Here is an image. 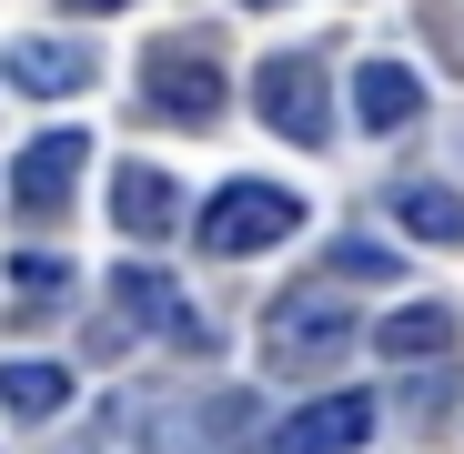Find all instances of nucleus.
<instances>
[{
    "mask_svg": "<svg viewBox=\"0 0 464 454\" xmlns=\"http://www.w3.org/2000/svg\"><path fill=\"white\" fill-rule=\"evenodd\" d=\"M11 92H31V101H71V92H92V51L82 41H11Z\"/></svg>",
    "mask_w": 464,
    "mask_h": 454,
    "instance_id": "obj_7",
    "label": "nucleus"
},
{
    "mask_svg": "<svg viewBox=\"0 0 464 454\" xmlns=\"http://www.w3.org/2000/svg\"><path fill=\"white\" fill-rule=\"evenodd\" d=\"M394 222H404L414 243H444V253H454V243H464V192H454V182H404V192H394Z\"/></svg>",
    "mask_w": 464,
    "mask_h": 454,
    "instance_id": "obj_12",
    "label": "nucleus"
},
{
    "mask_svg": "<svg viewBox=\"0 0 464 454\" xmlns=\"http://www.w3.org/2000/svg\"><path fill=\"white\" fill-rule=\"evenodd\" d=\"M71 404V373L61 363H0V414L11 424H51Z\"/></svg>",
    "mask_w": 464,
    "mask_h": 454,
    "instance_id": "obj_13",
    "label": "nucleus"
},
{
    "mask_svg": "<svg viewBox=\"0 0 464 454\" xmlns=\"http://www.w3.org/2000/svg\"><path fill=\"white\" fill-rule=\"evenodd\" d=\"M82 162H92L82 131H41L21 162H11V202H21V222H61L71 192H82Z\"/></svg>",
    "mask_w": 464,
    "mask_h": 454,
    "instance_id": "obj_5",
    "label": "nucleus"
},
{
    "mask_svg": "<svg viewBox=\"0 0 464 454\" xmlns=\"http://www.w3.org/2000/svg\"><path fill=\"white\" fill-rule=\"evenodd\" d=\"M141 92H151V111H172V121H222V71H212V51L202 41H151L141 51Z\"/></svg>",
    "mask_w": 464,
    "mask_h": 454,
    "instance_id": "obj_4",
    "label": "nucleus"
},
{
    "mask_svg": "<svg viewBox=\"0 0 464 454\" xmlns=\"http://www.w3.org/2000/svg\"><path fill=\"white\" fill-rule=\"evenodd\" d=\"M111 222H121V233H141V243H162L172 222H182V192H172V172L121 162V172H111Z\"/></svg>",
    "mask_w": 464,
    "mask_h": 454,
    "instance_id": "obj_8",
    "label": "nucleus"
},
{
    "mask_svg": "<svg viewBox=\"0 0 464 454\" xmlns=\"http://www.w3.org/2000/svg\"><path fill=\"white\" fill-rule=\"evenodd\" d=\"M363 434H373V394H314L263 434V454H363Z\"/></svg>",
    "mask_w": 464,
    "mask_h": 454,
    "instance_id": "obj_6",
    "label": "nucleus"
},
{
    "mask_svg": "<svg viewBox=\"0 0 464 454\" xmlns=\"http://www.w3.org/2000/svg\"><path fill=\"white\" fill-rule=\"evenodd\" d=\"M414 111H424V82H414L404 61H363L353 71V121L363 131H404Z\"/></svg>",
    "mask_w": 464,
    "mask_h": 454,
    "instance_id": "obj_10",
    "label": "nucleus"
},
{
    "mask_svg": "<svg viewBox=\"0 0 464 454\" xmlns=\"http://www.w3.org/2000/svg\"><path fill=\"white\" fill-rule=\"evenodd\" d=\"M404 414H414V424H444V414H454V373H444V363L404 384Z\"/></svg>",
    "mask_w": 464,
    "mask_h": 454,
    "instance_id": "obj_15",
    "label": "nucleus"
},
{
    "mask_svg": "<svg viewBox=\"0 0 464 454\" xmlns=\"http://www.w3.org/2000/svg\"><path fill=\"white\" fill-rule=\"evenodd\" d=\"M334 273H343V283H383V273H394V253H383V243H343Z\"/></svg>",
    "mask_w": 464,
    "mask_h": 454,
    "instance_id": "obj_16",
    "label": "nucleus"
},
{
    "mask_svg": "<svg viewBox=\"0 0 464 454\" xmlns=\"http://www.w3.org/2000/svg\"><path fill=\"white\" fill-rule=\"evenodd\" d=\"M172 314H182V293H172L162 263H121V273H111V324H131V333L162 324V333H172Z\"/></svg>",
    "mask_w": 464,
    "mask_h": 454,
    "instance_id": "obj_11",
    "label": "nucleus"
},
{
    "mask_svg": "<svg viewBox=\"0 0 464 454\" xmlns=\"http://www.w3.org/2000/svg\"><path fill=\"white\" fill-rule=\"evenodd\" d=\"M172 343H182V353H212V324L192 314V303H182V314H172Z\"/></svg>",
    "mask_w": 464,
    "mask_h": 454,
    "instance_id": "obj_17",
    "label": "nucleus"
},
{
    "mask_svg": "<svg viewBox=\"0 0 464 454\" xmlns=\"http://www.w3.org/2000/svg\"><path fill=\"white\" fill-rule=\"evenodd\" d=\"M71 21H111V11H131V0H61Z\"/></svg>",
    "mask_w": 464,
    "mask_h": 454,
    "instance_id": "obj_18",
    "label": "nucleus"
},
{
    "mask_svg": "<svg viewBox=\"0 0 464 454\" xmlns=\"http://www.w3.org/2000/svg\"><path fill=\"white\" fill-rule=\"evenodd\" d=\"M192 233H202V253H222V263H253V253H273V243L303 233V192H283V182H222V192L192 212Z\"/></svg>",
    "mask_w": 464,
    "mask_h": 454,
    "instance_id": "obj_2",
    "label": "nucleus"
},
{
    "mask_svg": "<svg viewBox=\"0 0 464 454\" xmlns=\"http://www.w3.org/2000/svg\"><path fill=\"white\" fill-rule=\"evenodd\" d=\"M253 111H263V131H283L293 151H324V141H334V71H324L314 51L253 61Z\"/></svg>",
    "mask_w": 464,
    "mask_h": 454,
    "instance_id": "obj_3",
    "label": "nucleus"
},
{
    "mask_svg": "<svg viewBox=\"0 0 464 454\" xmlns=\"http://www.w3.org/2000/svg\"><path fill=\"white\" fill-rule=\"evenodd\" d=\"M11 293L21 303H71V263L61 253H11Z\"/></svg>",
    "mask_w": 464,
    "mask_h": 454,
    "instance_id": "obj_14",
    "label": "nucleus"
},
{
    "mask_svg": "<svg viewBox=\"0 0 464 454\" xmlns=\"http://www.w3.org/2000/svg\"><path fill=\"white\" fill-rule=\"evenodd\" d=\"M334 353H353V293L343 283H293L263 314V363L273 373H324Z\"/></svg>",
    "mask_w": 464,
    "mask_h": 454,
    "instance_id": "obj_1",
    "label": "nucleus"
},
{
    "mask_svg": "<svg viewBox=\"0 0 464 454\" xmlns=\"http://www.w3.org/2000/svg\"><path fill=\"white\" fill-rule=\"evenodd\" d=\"M253 11H273V0H253Z\"/></svg>",
    "mask_w": 464,
    "mask_h": 454,
    "instance_id": "obj_19",
    "label": "nucleus"
},
{
    "mask_svg": "<svg viewBox=\"0 0 464 454\" xmlns=\"http://www.w3.org/2000/svg\"><path fill=\"white\" fill-rule=\"evenodd\" d=\"M373 353L383 363H444L454 353V303H404V314L373 324Z\"/></svg>",
    "mask_w": 464,
    "mask_h": 454,
    "instance_id": "obj_9",
    "label": "nucleus"
}]
</instances>
